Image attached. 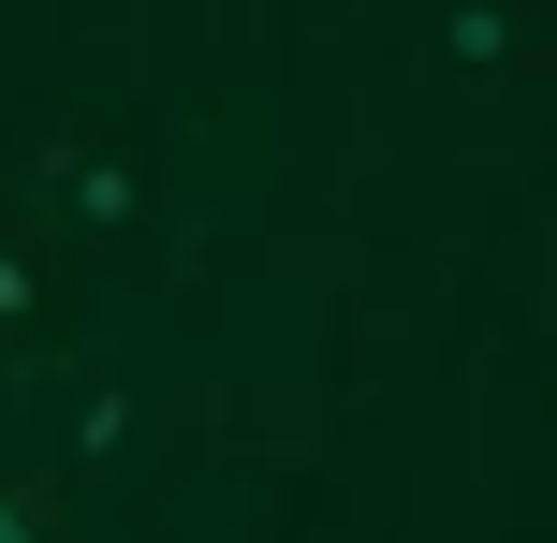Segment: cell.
<instances>
[{
	"label": "cell",
	"mask_w": 557,
	"mask_h": 543,
	"mask_svg": "<svg viewBox=\"0 0 557 543\" xmlns=\"http://www.w3.org/2000/svg\"><path fill=\"white\" fill-rule=\"evenodd\" d=\"M59 206H74L88 235H117V221H133L147 192H133V162H117V147H74V162H59Z\"/></svg>",
	"instance_id": "obj_1"
},
{
	"label": "cell",
	"mask_w": 557,
	"mask_h": 543,
	"mask_svg": "<svg viewBox=\"0 0 557 543\" xmlns=\"http://www.w3.org/2000/svg\"><path fill=\"white\" fill-rule=\"evenodd\" d=\"M0 323H29V235H0Z\"/></svg>",
	"instance_id": "obj_2"
},
{
	"label": "cell",
	"mask_w": 557,
	"mask_h": 543,
	"mask_svg": "<svg viewBox=\"0 0 557 543\" xmlns=\"http://www.w3.org/2000/svg\"><path fill=\"white\" fill-rule=\"evenodd\" d=\"M0 543H59V529H45V499H29V485H0Z\"/></svg>",
	"instance_id": "obj_3"
}]
</instances>
